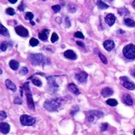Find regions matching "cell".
<instances>
[{
  "instance_id": "cell-18",
  "label": "cell",
  "mask_w": 135,
  "mask_h": 135,
  "mask_svg": "<svg viewBox=\"0 0 135 135\" xmlns=\"http://www.w3.org/2000/svg\"><path fill=\"white\" fill-rule=\"evenodd\" d=\"M5 85H6V87L10 89V90H12V91L15 92L17 90V87H16V85H15L11 80H9V79H7L6 80V82H5Z\"/></svg>"
},
{
  "instance_id": "cell-40",
  "label": "cell",
  "mask_w": 135,
  "mask_h": 135,
  "mask_svg": "<svg viewBox=\"0 0 135 135\" xmlns=\"http://www.w3.org/2000/svg\"><path fill=\"white\" fill-rule=\"evenodd\" d=\"M18 10L19 11H23L24 10V5H23V2L18 6Z\"/></svg>"
},
{
  "instance_id": "cell-27",
  "label": "cell",
  "mask_w": 135,
  "mask_h": 135,
  "mask_svg": "<svg viewBox=\"0 0 135 135\" xmlns=\"http://www.w3.org/2000/svg\"><path fill=\"white\" fill-rule=\"evenodd\" d=\"M38 40L37 38H32L31 39H30V41H29V44L31 45L32 47H35V46H37V45L38 44Z\"/></svg>"
},
{
  "instance_id": "cell-44",
  "label": "cell",
  "mask_w": 135,
  "mask_h": 135,
  "mask_svg": "<svg viewBox=\"0 0 135 135\" xmlns=\"http://www.w3.org/2000/svg\"><path fill=\"white\" fill-rule=\"evenodd\" d=\"M131 73H132V75H133V77L135 78V68L132 70V71H131Z\"/></svg>"
},
{
  "instance_id": "cell-47",
  "label": "cell",
  "mask_w": 135,
  "mask_h": 135,
  "mask_svg": "<svg viewBox=\"0 0 135 135\" xmlns=\"http://www.w3.org/2000/svg\"><path fill=\"white\" fill-rule=\"evenodd\" d=\"M133 134L135 135V129H134V131H133Z\"/></svg>"
},
{
  "instance_id": "cell-11",
  "label": "cell",
  "mask_w": 135,
  "mask_h": 135,
  "mask_svg": "<svg viewBox=\"0 0 135 135\" xmlns=\"http://www.w3.org/2000/svg\"><path fill=\"white\" fill-rule=\"evenodd\" d=\"M122 100H123V103H125L126 105H128V106H131L133 103V98H131V96L128 94V93H124L122 97Z\"/></svg>"
},
{
  "instance_id": "cell-10",
  "label": "cell",
  "mask_w": 135,
  "mask_h": 135,
  "mask_svg": "<svg viewBox=\"0 0 135 135\" xmlns=\"http://www.w3.org/2000/svg\"><path fill=\"white\" fill-rule=\"evenodd\" d=\"M115 21H116V18H115V16L113 13H108L106 15V17H105V22H106V23L109 25V26L113 25Z\"/></svg>"
},
{
  "instance_id": "cell-35",
  "label": "cell",
  "mask_w": 135,
  "mask_h": 135,
  "mask_svg": "<svg viewBox=\"0 0 135 135\" xmlns=\"http://www.w3.org/2000/svg\"><path fill=\"white\" fill-rule=\"evenodd\" d=\"M108 124L107 123H104L101 125V130L102 131H106V130L108 129Z\"/></svg>"
},
{
  "instance_id": "cell-29",
  "label": "cell",
  "mask_w": 135,
  "mask_h": 135,
  "mask_svg": "<svg viewBox=\"0 0 135 135\" xmlns=\"http://www.w3.org/2000/svg\"><path fill=\"white\" fill-rule=\"evenodd\" d=\"M58 34L56 33H53L52 34V36H51V42L52 43H55L56 41H58Z\"/></svg>"
},
{
  "instance_id": "cell-28",
  "label": "cell",
  "mask_w": 135,
  "mask_h": 135,
  "mask_svg": "<svg viewBox=\"0 0 135 135\" xmlns=\"http://www.w3.org/2000/svg\"><path fill=\"white\" fill-rule=\"evenodd\" d=\"M98 56H99L100 59H101V61H102L104 64H107V63H108V60H107L106 57H104L103 55L101 53H100V52H98Z\"/></svg>"
},
{
  "instance_id": "cell-1",
  "label": "cell",
  "mask_w": 135,
  "mask_h": 135,
  "mask_svg": "<svg viewBox=\"0 0 135 135\" xmlns=\"http://www.w3.org/2000/svg\"><path fill=\"white\" fill-rule=\"evenodd\" d=\"M61 104H62V100L60 98H52L47 100L44 103L43 107L45 108V109L49 112H55L59 109V108L61 107Z\"/></svg>"
},
{
  "instance_id": "cell-39",
  "label": "cell",
  "mask_w": 135,
  "mask_h": 135,
  "mask_svg": "<svg viewBox=\"0 0 135 135\" xmlns=\"http://www.w3.org/2000/svg\"><path fill=\"white\" fill-rule=\"evenodd\" d=\"M7 43H2L1 44V50L2 51H6L7 49Z\"/></svg>"
},
{
  "instance_id": "cell-25",
  "label": "cell",
  "mask_w": 135,
  "mask_h": 135,
  "mask_svg": "<svg viewBox=\"0 0 135 135\" xmlns=\"http://www.w3.org/2000/svg\"><path fill=\"white\" fill-rule=\"evenodd\" d=\"M118 13L121 15V16H123V15H128L129 14V12H128V10L126 8H120L118 9Z\"/></svg>"
},
{
  "instance_id": "cell-32",
  "label": "cell",
  "mask_w": 135,
  "mask_h": 135,
  "mask_svg": "<svg viewBox=\"0 0 135 135\" xmlns=\"http://www.w3.org/2000/svg\"><path fill=\"white\" fill-rule=\"evenodd\" d=\"M52 9L55 13H58L61 10V6H60V5H53V6L52 7Z\"/></svg>"
},
{
  "instance_id": "cell-23",
  "label": "cell",
  "mask_w": 135,
  "mask_h": 135,
  "mask_svg": "<svg viewBox=\"0 0 135 135\" xmlns=\"http://www.w3.org/2000/svg\"><path fill=\"white\" fill-rule=\"evenodd\" d=\"M124 24L127 25V26H128V27H134L135 22L131 18H125L124 19Z\"/></svg>"
},
{
  "instance_id": "cell-24",
  "label": "cell",
  "mask_w": 135,
  "mask_h": 135,
  "mask_svg": "<svg viewBox=\"0 0 135 135\" xmlns=\"http://www.w3.org/2000/svg\"><path fill=\"white\" fill-rule=\"evenodd\" d=\"M30 78H32V83L35 85V86H37V87H41L42 86V82H41V80H40V79L33 78V77H31Z\"/></svg>"
},
{
  "instance_id": "cell-20",
  "label": "cell",
  "mask_w": 135,
  "mask_h": 135,
  "mask_svg": "<svg viewBox=\"0 0 135 135\" xmlns=\"http://www.w3.org/2000/svg\"><path fill=\"white\" fill-rule=\"evenodd\" d=\"M9 67L13 70H17L19 68V63L16 61V60H11L9 62Z\"/></svg>"
},
{
  "instance_id": "cell-31",
  "label": "cell",
  "mask_w": 135,
  "mask_h": 135,
  "mask_svg": "<svg viewBox=\"0 0 135 135\" xmlns=\"http://www.w3.org/2000/svg\"><path fill=\"white\" fill-rule=\"evenodd\" d=\"M33 14L32 13H30V12H28V13H26V14H25V18H26L27 20H31L33 19Z\"/></svg>"
},
{
  "instance_id": "cell-42",
  "label": "cell",
  "mask_w": 135,
  "mask_h": 135,
  "mask_svg": "<svg viewBox=\"0 0 135 135\" xmlns=\"http://www.w3.org/2000/svg\"><path fill=\"white\" fill-rule=\"evenodd\" d=\"M77 44H78V45H79V46L81 47V48H85L84 43H83L82 42H80V41H77Z\"/></svg>"
},
{
  "instance_id": "cell-3",
  "label": "cell",
  "mask_w": 135,
  "mask_h": 135,
  "mask_svg": "<svg viewBox=\"0 0 135 135\" xmlns=\"http://www.w3.org/2000/svg\"><path fill=\"white\" fill-rule=\"evenodd\" d=\"M28 59L30 63L33 65H40L44 63L45 57L41 53H32L28 56Z\"/></svg>"
},
{
  "instance_id": "cell-16",
  "label": "cell",
  "mask_w": 135,
  "mask_h": 135,
  "mask_svg": "<svg viewBox=\"0 0 135 135\" xmlns=\"http://www.w3.org/2000/svg\"><path fill=\"white\" fill-rule=\"evenodd\" d=\"M48 33H49V30H48V29H43L42 31L39 33L38 37H39L40 39L43 40V41H46V40L48 39Z\"/></svg>"
},
{
  "instance_id": "cell-38",
  "label": "cell",
  "mask_w": 135,
  "mask_h": 135,
  "mask_svg": "<svg viewBox=\"0 0 135 135\" xmlns=\"http://www.w3.org/2000/svg\"><path fill=\"white\" fill-rule=\"evenodd\" d=\"M1 120L3 121V120H4L5 118H6V117H7V115H6V113L5 112H3V111H1Z\"/></svg>"
},
{
  "instance_id": "cell-14",
  "label": "cell",
  "mask_w": 135,
  "mask_h": 135,
  "mask_svg": "<svg viewBox=\"0 0 135 135\" xmlns=\"http://www.w3.org/2000/svg\"><path fill=\"white\" fill-rule=\"evenodd\" d=\"M101 93H102V95H103V97L106 98V97L111 96V95L113 94V90L111 88L107 87V88H104L102 89Z\"/></svg>"
},
{
  "instance_id": "cell-2",
  "label": "cell",
  "mask_w": 135,
  "mask_h": 135,
  "mask_svg": "<svg viewBox=\"0 0 135 135\" xmlns=\"http://www.w3.org/2000/svg\"><path fill=\"white\" fill-rule=\"evenodd\" d=\"M22 89L24 90L25 94H26L28 108L32 110H34V103H33V100L32 98V93L30 91V88H29V83L28 82L25 83L22 86Z\"/></svg>"
},
{
  "instance_id": "cell-19",
  "label": "cell",
  "mask_w": 135,
  "mask_h": 135,
  "mask_svg": "<svg viewBox=\"0 0 135 135\" xmlns=\"http://www.w3.org/2000/svg\"><path fill=\"white\" fill-rule=\"evenodd\" d=\"M88 113L90 114H92L93 117L96 118H102L103 116V113L102 111H99V110H91Z\"/></svg>"
},
{
  "instance_id": "cell-26",
  "label": "cell",
  "mask_w": 135,
  "mask_h": 135,
  "mask_svg": "<svg viewBox=\"0 0 135 135\" xmlns=\"http://www.w3.org/2000/svg\"><path fill=\"white\" fill-rule=\"evenodd\" d=\"M107 103H108V105H109V106L115 107L118 105V101L114 98H110V99L107 100Z\"/></svg>"
},
{
  "instance_id": "cell-5",
  "label": "cell",
  "mask_w": 135,
  "mask_h": 135,
  "mask_svg": "<svg viewBox=\"0 0 135 135\" xmlns=\"http://www.w3.org/2000/svg\"><path fill=\"white\" fill-rule=\"evenodd\" d=\"M35 118L27 114H23L20 117V122L23 126H32L35 123Z\"/></svg>"
},
{
  "instance_id": "cell-37",
  "label": "cell",
  "mask_w": 135,
  "mask_h": 135,
  "mask_svg": "<svg viewBox=\"0 0 135 135\" xmlns=\"http://www.w3.org/2000/svg\"><path fill=\"white\" fill-rule=\"evenodd\" d=\"M14 103L16 104H21L22 103V99L19 98H15L14 99Z\"/></svg>"
},
{
  "instance_id": "cell-17",
  "label": "cell",
  "mask_w": 135,
  "mask_h": 135,
  "mask_svg": "<svg viewBox=\"0 0 135 135\" xmlns=\"http://www.w3.org/2000/svg\"><path fill=\"white\" fill-rule=\"evenodd\" d=\"M68 90L71 93H73V94H75V95H78L79 93H80V92H79V90H78V87L75 85L74 83H69L68 84Z\"/></svg>"
},
{
  "instance_id": "cell-33",
  "label": "cell",
  "mask_w": 135,
  "mask_h": 135,
  "mask_svg": "<svg viewBox=\"0 0 135 135\" xmlns=\"http://www.w3.org/2000/svg\"><path fill=\"white\" fill-rule=\"evenodd\" d=\"M28 68H25V67H23V68H21V70H20L19 73L21 74V75H25V74H27V73H28Z\"/></svg>"
},
{
  "instance_id": "cell-13",
  "label": "cell",
  "mask_w": 135,
  "mask_h": 135,
  "mask_svg": "<svg viewBox=\"0 0 135 135\" xmlns=\"http://www.w3.org/2000/svg\"><path fill=\"white\" fill-rule=\"evenodd\" d=\"M64 57L67 58L68 59H71V60H76L77 59V54L75 53L73 50H67V51H65L64 53Z\"/></svg>"
},
{
  "instance_id": "cell-48",
  "label": "cell",
  "mask_w": 135,
  "mask_h": 135,
  "mask_svg": "<svg viewBox=\"0 0 135 135\" xmlns=\"http://www.w3.org/2000/svg\"><path fill=\"white\" fill-rule=\"evenodd\" d=\"M43 1H46V0H43Z\"/></svg>"
},
{
  "instance_id": "cell-30",
  "label": "cell",
  "mask_w": 135,
  "mask_h": 135,
  "mask_svg": "<svg viewBox=\"0 0 135 135\" xmlns=\"http://www.w3.org/2000/svg\"><path fill=\"white\" fill-rule=\"evenodd\" d=\"M6 13L8 14V15H11V16H13V15L15 14V11H14V9L12 8H8L6 9Z\"/></svg>"
},
{
  "instance_id": "cell-41",
  "label": "cell",
  "mask_w": 135,
  "mask_h": 135,
  "mask_svg": "<svg viewBox=\"0 0 135 135\" xmlns=\"http://www.w3.org/2000/svg\"><path fill=\"white\" fill-rule=\"evenodd\" d=\"M79 110V108H78V107H76V108H75V110H73V111H71L70 112V114H72V115H75V113H76Z\"/></svg>"
},
{
  "instance_id": "cell-8",
  "label": "cell",
  "mask_w": 135,
  "mask_h": 135,
  "mask_svg": "<svg viewBox=\"0 0 135 135\" xmlns=\"http://www.w3.org/2000/svg\"><path fill=\"white\" fill-rule=\"evenodd\" d=\"M15 32L18 34L19 36L21 37H28V31L27 28H25L24 27L21 26V25H18V26L15 27Z\"/></svg>"
},
{
  "instance_id": "cell-21",
  "label": "cell",
  "mask_w": 135,
  "mask_h": 135,
  "mask_svg": "<svg viewBox=\"0 0 135 135\" xmlns=\"http://www.w3.org/2000/svg\"><path fill=\"white\" fill-rule=\"evenodd\" d=\"M97 5H98V8H99L100 9H107V8H108V5L106 4L105 3H103L102 0H98Z\"/></svg>"
},
{
  "instance_id": "cell-46",
  "label": "cell",
  "mask_w": 135,
  "mask_h": 135,
  "mask_svg": "<svg viewBox=\"0 0 135 135\" xmlns=\"http://www.w3.org/2000/svg\"><path fill=\"white\" fill-rule=\"evenodd\" d=\"M108 1H109V2H113V0H108Z\"/></svg>"
},
{
  "instance_id": "cell-34",
  "label": "cell",
  "mask_w": 135,
  "mask_h": 135,
  "mask_svg": "<svg viewBox=\"0 0 135 135\" xmlns=\"http://www.w3.org/2000/svg\"><path fill=\"white\" fill-rule=\"evenodd\" d=\"M74 36L78 38H84V36H83V34L81 33V32H76L74 34Z\"/></svg>"
},
{
  "instance_id": "cell-4",
  "label": "cell",
  "mask_w": 135,
  "mask_h": 135,
  "mask_svg": "<svg viewBox=\"0 0 135 135\" xmlns=\"http://www.w3.org/2000/svg\"><path fill=\"white\" fill-rule=\"evenodd\" d=\"M123 53L124 57L128 59H134L135 58V45L128 44L123 49Z\"/></svg>"
},
{
  "instance_id": "cell-45",
  "label": "cell",
  "mask_w": 135,
  "mask_h": 135,
  "mask_svg": "<svg viewBox=\"0 0 135 135\" xmlns=\"http://www.w3.org/2000/svg\"><path fill=\"white\" fill-rule=\"evenodd\" d=\"M133 8H135V0H134V1L133 2Z\"/></svg>"
},
{
  "instance_id": "cell-9",
  "label": "cell",
  "mask_w": 135,
  "mask_h": 135,
  "mask_svg": "<svg viewBox=\"0 0 135 135\" xmlns=\"http://www.w3.org/2000/svg\"><path fill=\"white\" fill-rule=\"evenodd\" d=\"M75 78H76V79L79 83H85L87 82V79H88V74L85 72H80L75 75Z\"/></svg>"
},
{
  "instance_id": "cell-6",
  "label": "cell",
  "mask_w": 135,
  "mask_h": 135,
  "mask_svg": "<svg viewBox=\"0 0 135 135\" xmlns=\"http://www.w3.org/2000/svg\"><path fill=\"white\" fill-rule=\"evenodd\" d=\"M120 80H121L122 85L125 88H127L128 90H134L135 89V84L133 82L130 81L127 77H121L120 78Z\"/></svg>"
},
{
  "instance_id": "cell-43",
  "label": "cell",
  "mask_w": 135,
  "mask_h": 135,
  "mask_svg": "<svg viewBox=\"0 0 135 135\" xmlns=\"http://www.w3.org/2000/svg\"><path fill=\"white\" fill-rule=\"evenodd\" d=\"M17 1H18V0H8V2L11 3H15Z\"/></svg>"
},
{
  "instance_id": "cell-7",
  "label": "cell",
  "mask_w": 135,
  "mask_h": 135,
  "mask_svg": "<svg viewBox=\"0 0 135 135\" xmlns=\"http://www.w3.org/2000/svg\"><path fill=\"white\" fill-rule=\"evenodd\" d=\"M55 76H50L48 77V88L49 89L51 90L52 92H55L57 91L58 88V83L55 81Z\"/></svg>"
},
{
  "instance_id": "cell-22",
  "label": "cell",
  "mask_w": 135,
  "mask_h": 135,
  "mask_svg": "<svg viewBox=\"0 0 135 135\" xmlns=\"http://www.w3.org/2000/svg\"><path fill=\"white\" fill-rule=\"evenodd\" d=\"M0 33H1V35H3V36H6V37H8L9 35L8 29L5 28L3 24H0Z\"/></svg>"
},
{
  "instance_id": "cell-36",
  "label": "cell",
  "mask_w": 135,
  "mask_h": 135,
  "mask_svg": "<svg viewBox=\"0 0 135 135\" xmlns=\"http://www.w3.org/2000/svg\"><path fill=\"white\" fill-rule=\"evenodd\" d=\"M87 119H88V122H93V116L92 114H90V113H88V117H87Z\"/></svg>"
},
{
  "instance_id": "cell-15",
  "label": "cell",
  "mask_w": 135,
  "mask_h": 135,
  "mask_svg": "<svg viewBox=\"0 0 135 135\" xmlns=\"http://www.w3.org/2000/svg\"><path fill=\"white\" fill-rule=\"evenodd\" d=\"M0 130H1V133L3 134H7L10 131V126L9 124L7 123H1L0 124Z\"/></svg>"
},
{
  "instance_id": "cell-12",
  "label": "cell",
  "mask_w": 135,
  "mask_h": 135,
  "mask_svg": "<svg viewBox=\"0 0 135 135\" xmlns=\"http://www.w3.org/2000/svg\"><path fill=\"white\" fill-rule=\"evenodd\" d=\"M103 47L107 51H111V50L114 48L115 43L113 40H106V41L103 43Z\"/></svg>"
}]
</instances>
